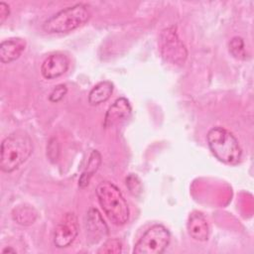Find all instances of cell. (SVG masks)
<instances>
[{
  "label": "cell",
  "mask_w": 254,
  "mask_h": 254,
  "mask_svg": "<svg viewBox=\"0 0 254 254\" xmlns=\"http://www.w3.org/2000/svg\"><path fill=\"white\" fill-rule=\"evenodd\" d=\"M33 149V141L28 133L21 130L11 133L1 144V170L5 173L17 170L31 156Z\"/></svg>",
  "instance_id": "1"
},
{
  "label": "cell",
  "mask_w": 254,
  "mask_h": 254,
  "mask_svg": "<svg viewBox=\"0 0 254 254\" xmlns=\"http://www.w3.org/2000/svg\"><path fill=\"white\" fill-rule=\"evenodd\" d=\"M99 204L109 220L115 225H123L129 219V207L120 190L108 181L101 182L96 188Z\"/></svg>",
  "instance_id": "2"
},
{
  "label": "cell",
  "mask_w": 254,
  "mask_h": 254,
  "mask_svg": "<svg viewBox=\"0 0 254 254\" xmlns=\"http://www.w3.org/2000/svg\"><path fill=\"white\" fill-rule=\"evenodd\" d=\"M89 7L83 3H77L66 7L51 16L43 24L47 33H67L84 25L90 18Z\"/></svg>",
  "instance_id": "3"
},
{
  "label": "cell",
  "mask_w": 254,
  "mask_h": 254,
  "mask_svg": "<svg viewBox=\"0 0 254 254\" xmlns=\"http://www.w3.org/2000/svg\"><path fill=\"white\" fill-rule=\"evenodd\" d=\"M207 144L211 153L221 162L228 165L237 164L242 156L238 140L228 130L213 127L207 133Z\"/></svg>",
  "instance_id": "4"
},
{
  "label": "cell",
  "mask_w": 254,
  "mask_h": 254,
  "mask_svg": "<svg viewBox=\"0 0 254 254\" xmlns=\"http://www.w3.org/2000/svg\"><path fill=\"white\" fill-rule=\"evenodd\" d=\"M170 240L169 230L161 224H155L138 240L133 252L135 254H161L169 245Z\"/></svg>",
  "instance_id": "5"
},
{
  "label": "cell",
  "mask_w": 254,
  "mask_h": 254,
  "mask_svg": "<svg viewBox=\"0 0 254 254\" xmlns=\"http://www.w3.org/2000/svg\"><path fill=\"white\" fill-rule=\"evenodd\" d=\"M159 45L161 54L166 61L174 64H183L186 62L188 51L179 38L176 27L172 26L162 31Z\"/></svg>",
  "instance_id": "6"
},
{
  "label": "cell",
  "mask_w": 254,
  "mask_h": 254,
  "mask_svg": "<svg viewBox=\"0 0 254 254\" xmlns=\"http://www.w3.org/2000/svg\"><path fill=\"white\" fill-rule=\"evenodd\" d=\"M78 233L77 218L73 213H66L54 231V244L59 248L69 246Z\"/></svg>",
  "instance_id": "7"
},
{
  "label": "cell",
  "mask_w": 254,
  "mask_h": 254,
  "mask_svg": "<svg viewBox=\"0 0 254 254\" xmlns=\"http://www.w3.org/2000/svg\"><path fill=\"white\" fill-rule=\"evenodd\" d=\"M131 105L126 98L120 97L116 99L105 114L103 122L104 127L111 128L120 125L131 116Z\"/></svg>",
  "instance_id": "8"
},
{
  "label": "cell",
  "mask_w": 254,
  "mask_h": 254,
  "mask_svg": "<svg viewBox=\"0 0 254 254\" xmlns=\"http://www.w3.org/2000/svg\"><path fill=\"white\" fill-rule=\"evenodd\" d=\"M68 68V59L62 53L50 55L43 63L41 72L47 79H53L64 74Z\"/></svg>",
  "instance_id": "9"
},
{
  "label": "cell",
  "mask_w": 254,
  "mask_h": 254,
  "mask_svg": "<svg viewBox=\"0 0 254 254\" xmlns=\"http://www.w3.org/2000/svg\"><path fill=\"white\" fill-rule=\"evenodd\" d=\"M86 234L93 242L99 241L108 234V227L96 208H90L85 216Z\"/></svg>",
  "instance_id": "10"
},
{
  "label": "cell",
  "mask_w": 254,
  "mask_h": 254,
  "mask_svg": "<svg viewBox=\"0 0 254 254\" xmlns=\"http://www.w3.org/2000/svg\"><path fill=\"white\" fill-rule=\"evenodd\" d=\"M26 48V41L22 38H10L0 45V60L3 64H9L17 60Z\"/></svg>",
  "instance_id": "11"
},
{
  "label": "cell",
  "mask_w": 254,
  "mask_h": 254,
  "mask_svg": "<svg viewBox=\"0 0 254 254\" xmlns=\"http://www.w3.org/2000/svg\"><path fill=\"white\" fill-rule=\"evenodd\" d=\"M189 234L197 241H205L208 238L209 229L204 216L197 211L192 212L188 220Z\"/></svg>",
  "instance_id": "12"
},
{
  "label": "cell",
  "mask_w": 254,
  "mask_h": 254,
  "mask_svg": "<svg viewBox=\"0 0 254 254\" xmlns=\"http://www.w3.org/2000/svg\"><path fill=\"white\" fill-rule=\"evenodd\" d=\"M113 92V84L108 81H100L92 87L88 94V102L91 105H98L109 99Z\"/></svg>",
  "instance_id": "13"
},
{
  "label": "cell",
  "mask_w": 254,
  "mask_h": 254,
  "mask_svg": "<svg viewBox=\"0 0 254 254\" xmlns=\"http://www.w3.org/2000/svg\"><path fill=\"white\" fill-rule=\"evenodd\" d=\"M100 164H101V156H100L99 152L96 151V150L92 151L90 156H89L86 168H85V170L83 171V173L81 174V176L79 178L78 185H79L80 188H84L88 185L92 175L97 171Z\"/></svg>",
  "instance_id": "14"
},
{
  "label": "cell",
  "mask_w": 254,
  "mask_h": 254,
  "mask_svg": "<svg viewBox=\"0 0 254 254\" xmlns=\"http://www.w3.org/2000/svg\"><path fill=\"white\" fill-rule=\"evenodd\" d=\"M37 211L30 205H18L12 211L13 219L21 225H31L37 219Z\"/></svg>",
  "instance_id": "15"
},
{
  "label": "cell",
  "mask_w": 254,
  "mask_h": 254,
  "mask_svg": "<svg viewBox=\"0 0 254 254\" xmlns=\"http://www.w3.org/2000/svg\"><path fill=\"white\" fill-rule=\"evenodd\" d=\"M229 52L230 54L235 58L239 60H245L246 59V53L244 49V42L242 38L240 37H234L230 40L229 44Z\"/></svg>",
  "instance_id": "16"
},
{
  "label": "cell",
  "mask_w": 254,
  "mask_h": 254,
  "mask_svg": "<svg viewBox=\"0 0 254 254\" xmlns=\"http://www.w3.org/2000/svg\"><path fill=\"white\" fill-rule=\"evenodd\" d=\"M122 251V243L119 239L107 240L102 247L98 250V253H120Z\"/></svg>",
  "instance_id": "17"
},
{
  "label": "cell",
  "mask_w": 254,
  "mask_h": 254,
  "mask_svg": "<svg viewBox=\"0 0 254 254\" xmlns=\"http://www.w3.org/2000/svg\"><path fill=\"white\" fill-rule=\"evenodd\" d=\"M60 155V145L56 138H52L47 146V156L51 162H56Z\"/></svg>",
  "instance_id": "18"
},
{
  "label": "cell",
  "mask_w": 254,
  "mask_h": 254,
  "mask_svg": "<svg viewBox=\"0 0 254 254\" xmlns=\"http://www.w3.org/2000/svg\"><path fill=\"white\" fill-rule=\"evenodd\" d=\"M66 92H67V88L64 84H58L54 87V89L50 93L49 99L51 102H59L64 97Z\"/></svg>",
  "instance_id": "19"
},
{
  "label": "cell",
  "mask_w": 254,
  "mask_h": 254,
  "mask_svg": "<svg viewBox=\"0 0 254 254\" xmlns=\"http://www.w3.org/2000/svg\"><path fill=\"white\" fill-rule=\"evenodd\" d=\"M126 186L128 187L130 192L134 195H137L138 193L141 192V190H142L141 184H140L139 179L135 175H130L126 179Z\"/></svg>",
  "instance_id": "20"
},
{
  "label": "cell",
  "mask_w": 254,
  "mask_h": 254,
  "mask_svg": "<svg viewBox=\"0 0 254 254\" xmlns=\"http://www.w3.org/2000/svg\"><path fill=\"white\" fill-rule=\"evenodd\" d=\"M10 13V9L8 4L5 2H0V24H3L5 20L8 18Z\"/></svg>",
  "instance_id": "21"
},
{
  "label": "cell",
  "mask_w": 254,
  "mask_h": 254,
  "mask_svg": "<svg viewBox=\"0 0 254 254\" xmlns=\"http://www.w3.org/2000/svg\"><path fill=\"white\" fill-rule=\"evenodd\" d=\"M2 252H3V253H15V252H16V250H14V249H12V248L8 247V248L3 249V251H2Z\"/></svg>",
  "instance_id": "22"
}]
</instances>
